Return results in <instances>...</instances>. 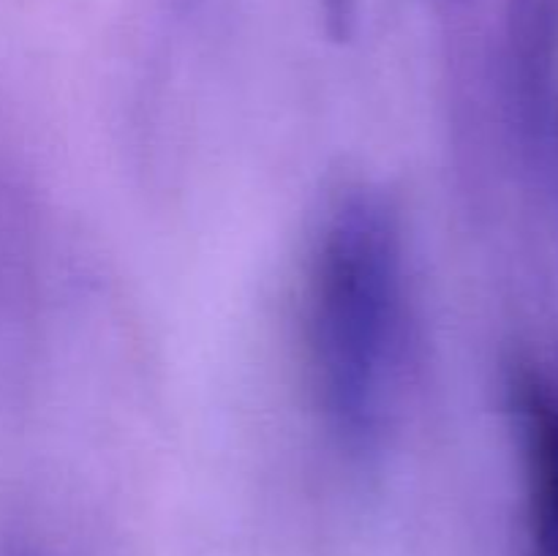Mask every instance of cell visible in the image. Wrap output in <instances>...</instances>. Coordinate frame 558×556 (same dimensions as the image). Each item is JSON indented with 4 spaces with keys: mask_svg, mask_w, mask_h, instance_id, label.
Instances as JSON below:
<instances>
[{
    "mask_svg": "<svg viewBox=\"0 0 558 556\" xmlns=\"http://www.w3.org/2000/svg\"><path fill=\"white\" fill-rule=\"evenodd\" d=\"M512 414L526 472L529 556H558V392L537 371L512 379Z\"/></svg>",
    "mask_w": 558,
    "mask_h": 556,
    "instance_id": "obj_2",
    "label": "cell"
},
{
    "mask_svg": "<svg viewBox=\"0 0 558 556\" xmlns=\"http://www.w3.org/2000/svg\"><path fill=\"white\" fill-rule=\"evenodd\" d=\"M311 398L349 458L381 450L398 414L409 352V276L401 216L379 191L330 207L303 287Z\"/></svg>",
    "mask_w": 558,
    "mask_h": 556,
    "instance_id": "obj_1",
    "label": "cell"
}]
</instances>
